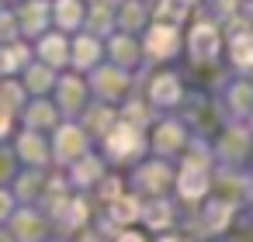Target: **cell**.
I'll return each mask as SVG.
<instances>
[{"instance_id":"1","label":"cell","mask_w":253,"mask_h":242,"mask_svg":"<svg viewBox=\"0 0 253 242\" xmlns=\"http://www.w3.org/2000/svg\"><path fill=\"white\" fill-rule=\"evenodd\" d=\"M198 49H205V52H211V49H215V42H211V32H208V28H201V32H198Z\"/></svg>"}]
</instances>
